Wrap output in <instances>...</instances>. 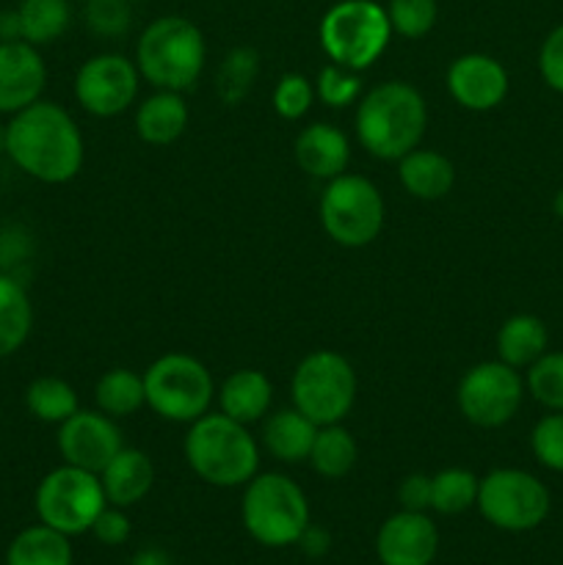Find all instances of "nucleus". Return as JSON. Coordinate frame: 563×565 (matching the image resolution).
Listing matches in <instances>:
<instances>
[{
  "label": "nucleus",
  "mask_w": 563,
  "mask_h": 565,
  "mask_svg": "<svg viewBox=\"0 0 563 565\" xmlns=\"http://www.w3.org/2000/svg\"><path fill=\"white\" fill-rule=\"evenodd\" d=\"M530 450L535 461L550 472L563 475V412H550L533 425Z\"/></svg>",
  "instance_id": "38"
},
{
  "label": "nucleus",
  "mask_w": 563,
  "mask_h": 565,
  "mask_svg": "<svg viewBox=\"0 0 563 565\" xmlns=\"http://www.w3.org/2000/svg\"><path fill=\"white\" fill-rule=\"evenodd\" d=\"M552 210H555L557 218L563 221V188H561V191L555 193V199H552Z\"/></svg>",
  "instance_id": "45"
},
{
  "label": "nucleus",
  "mask_w": 563,
  "mask_h": 565,
  "mask_svg": "<svg viewBox=\"0 0 563 565\" xmlns=\"http://www.w3.org/2000/svg\"><path fill=\"white\" fill-rule=\"evenodd\" d=\"M130 3H138V0H130Z\"/></svg>",
  "instance_id": "46"
},
{
  "label": "nucleus",
  "mask_w": 563,
  "mask_h": 565,
  "mask_svg": "<svg viewBox=\"0 0 563 565\" xmlns=\"http://www.w3.org/2000/svg\"><path fill=\"white\" fill-rule=\"evenodd\" d=\"M6 565H72L70 535L42 522L25 527L6 550Z\"/></svg>",
  "instance_id": "25"
},
{
  "label": "nucleus",
  "mask_w": 563,
  "mask_h": 565,
  "mask_svg": "<svg viewBox=\"0 0 563 565\" xmlns=\"http://www.w3.org/2000/svg\"><path fill=\"white\" fill-rule=\"evenodd\" d=\"M182 452L191 472L215 489H237L259 472V441L248 425L221 412H208L188 425Z\"/></svg>",
  "instance_id": "3"
},
{
  "label": "nucleus",
  "mask_w": 563,
  "mask_h": 565,
  "mask_svg": "<svg viewBox=\"0 0 563 565\" xmlns=\"http://www.w3.org/2000/svg\"><path fill=\"white\" fill-rule=\"evenodd\" d=\"M219 412L243 425L263 423L274 403V384L257 367H243L226 375L215 390Z\"/></svg>",
  "instance_id": "19"
},
{
  "label": "nucleus",
  "mask_w": 563,
  "mask_h": 565,
  "mask_svg": "<svg viewBox=\"0 0 563 565\" xmlns=\"http://www.w3.org/2000/svg\"><path fill=\"white\" fill-rule=\"evenodd\" d=\"M475 508L502 533H530L550 516V489L524 469L500 467L480 478Z\"/></svg>",
  "instance_id": "10"
},
{
  "label": "nucleus",
  "mask_w": 563,
  "mask_h": 565,
  "mask_svg": "<svg viewBox=\"0 0 563 565\" xmlns=\"http://www.w3.org/2000/svg\"><path fill=\"white\" fill-rule=\"evenodd\" d=\"M524 390L546 412H563V351H546L524 375Z\"/></svg>",
  "instance_id": "33"
},
{
  "label": "nucleus",
  "mask_w": 563,
  "mask_h": 565,
  "mask_svg": "<svg viewBox=\"0 0 563 565\" xmlns=\"http://www.w3.org/2000/svg\"><path fill=\"white\" fill-rule=\"evenodd\" d=\"M428 127V105L406 81H384L364 92L353 114L362 149L379 160H401L419 147Z\"/></svg>",
  "instance_id": "2"
},
{
  "label": "nucleus",
  "mask_w": 563,
  "mask_h": 565,
  "mask_svg": "<svg viewBox=\"0 0 563 565\" xmlns=\"http://www.w3.org/2000/svg\"><path fill=\"white\" fill-rule=\"evenodd\" d=\"M241 519L246 533L268 550L298 544L309 527V500L301 486L282 472H257L243 486Z\"/></svg>",
  "instance_id": "5"
},
{
  "label": "nucleus",
  "mask_w": 563,
  "mask_h": 565,
  "mask_svg": "<svg viewBox=\"0 0 563 565\" xmlns=\"http://www.w3.org/2000/svg\"><path fill=\"white\" fill-rule=\"evenodd\" d=\"M144 392L160 419L191 425L213 406L215 381L208 364L191 353H163L144 373Z\"/></svg>",
  "instance_id": "7"
},
{
  "label": "nucleus",
  "mask_w": 563,
  "mask_h": 565,
  "mask_svg": "<svg viewBox=\"0 0 563 565\" xmlns=\"http://www.w3.org/2000/svg\"><path fill=\"white\" fill-rule=\"evenodd\" d=\"M320 226L342 248H364L384 230V196L362 174H340L326 182L318 202Z\"/></svg>",
  "instance_id": "8"
},
{
  "label": "nucleus",
  "mask_w": 563,
  "mask_h": 565,
  "mask_svg": "<svg viewBox=\"0 0 563 565\" xmlns=\"http://www.w3.org/2000/svg\"><path fill=\"white\" fill-rule=\"evenodd\" d=\"M546 345H550V331H546L544 320L535 315H511L497 329V359L511 364L513 370H528L535 359L544 356Z\"/></svg>",
  "instance_id": "24"
},
{
  "label": "nucleus",
  "mask_w": 563,
  "mask_h": 565,
  "mask_svg": "<svg viewBox=\"0 0 563 565\" xmlns=\"http://www.w3.org/2000/svg\"><path fill=\"white\" fill-rule=\"evenodd\" d=\"M315 97L326 105V108H348V105H357L362 97V81H359V72L346 70V66L326 64L318 72V81H315Z\"/></svg>",
  "instance_id": "36"
},
{
  "label": "nucleus",
  "mask_w": 563,
  "mask_h": 565,
  "mask_svg": "<svg viewBox=\"0 0 563 565\" xmlns=\"http://www.w3.org/2000/svg\"><path fill=\"white\" fill-rule=\"evenodd\" d=\"M447 94L453 103L472 114H489L506 103L511 77L502 61L489 53H464L450 61L445 75Z\"/></svg>",
  "instance_id": "15"
},
{
  "label": "nucleus",
  "mask_w": 563,
  "mask_h": 565,
  "mask_svg": "<svg viewBox=\"0 0 563 565\" xmlns=\"http://www.w3.org/2000/svg\"><path fill=\"white\" fill-rule=\"evenodd\" d=\"M480 478L472 469L447 467L431 475V511L442 516H458L478 502Z\"/></svg>",
  "instance_id": "31"
},
{
  "label": "nucleus",
  "mask_w": 563,
  "mask_h": 565,
  "mask_svg": "<svg viewBox=\"0 0 563 565\" xmlns=\"http://www.w3.org/2000/svg\"><path fill=\"white\" fill-rule=\"evenodd\" d=\"M439 552V530L428 513L397 511L379 527L375 555L381 565H431Z\"/></svg>",
  "instance_id": "16"
},
{
  "label": "nucleus",
  "mask_w": 563,
  "mask_h": 565,
  "mask_svg": "<svg viewBox=\"0 0 563 565\" xmlns=\"http://www.w3.org/2000/svg\"><path fill=\"white\" fill-rule=\"evenodd\" d=\"M386 17H390L392 33L403 39H423L434 31L439 20V3L436 0H386Z\"/></svg>",
  "instance_id": "34"
},
{
  "label": "nucleus",
  "mask_w": 563,
  "mask_h": 565,
  "mask_svg": "<svg viewBox=\"0 0 563 565\" xmlns=\"http://www.w3.org/2000/svg\"><path fill=\"white\" fill-rule=\"evenodd\" d=\"M47 86V66L42 53L33 44L0 42V114H11L28 108L42 99Z\"/></svg>",
  "instance_id": "17"
},
{
  "label": "nucleus",
  "mask_w": 563,
  "mask_h": 565,
  "mask_svg": "<svg viewBox=\"0 0 563 565\" xmlns=\"http://www.w3.org/2000/svg\"><path fill=\"white\" fill-rule=\"evenodd\" d=\"M33 505L39 522L72 539V535L92 533L94 519L103 513L108 500L99 475L64 463L39 480Z\"/></svg>",
  "instance_id": "11"
},
{
  "label": "nucleus",
  "mask_w": 563,
  "mask_h": 565,
  "mask_svg": "<svg viewBox=\"0 0 563 565\" xmlns=\"http://www.w3.org/2000/svg\"><path fill=\"white\" fill-rule=\"evenodd\" d=\"M130 0H86V25L94 36L119 39L130 31L132 9Z\"/></svg>",
  "instance_id": "37"
},
{
  "label": "nucleus",
  "mask_w": 563,
  "mask_h": 565,
  "mask_svg": "<svg viewBox=\"0 0 563 565\" xmlns=\"http://www.w3.org/2000/svg\"><path fill=\"white\" fill-rule=\"evenodd\" d=\"M105 500L116 508H132L152 491L155 486V463L138 447H121L108 467L99 472Z\"/></svg>",
  "instance_id": "20"
},
{
  "label": "nucleus",
  "mask_w": 563,
  "mask_h": 565,
  "mask_svg": "<svg viewBox=\"0 0 563 565\" xmlns=\"http://www.w3.org/2000/svg\"><path fill=\"white\" fill-rule=\"evenodd\" d=\"M20 36V20L14 11H0V42H17Z\"/></svg>",
  "instance_id": "43"
},
{
  "label": "nucleus",
  "mask_w": 563,
  "mask_h": 565,
  "mask_svg": "<svg viewBox=\"0 0 563 565\" xmlns=\"http://www.w3.org/2000/svg\"><path fill=\"white\" fill-rule=\"evenodd\" d=\"M309 467L315 475L326 480H342L353 472L359 461V445L342 423L337 425H320L318 436H315L312 452H309Z\"/></svg>",
  "instance_id": "26"
},
{
  "label": "nucleus",
  "mask_w": 563,
  "mask_h": 565,
  "mask_svg": "<svg viewBox=\"0 0 563 565\" xmlns=\"http://www.w3.org/2000/svg\"><path fill=\"white\" fill-rule=\"evenodd\" d=\"M359 395L357 370L342 353L312 351L298 362L290 379L293 406L315 425H337L351 414Z\"/></svg>",
  "instance_id": "9"
},
{
  "label": "nucleus",
  "mask_w": 563,
  "mask_h": 565,
  "mask_svg": "<svg viewBox=\"0 0 563 565\" xmlns=\"http://www.w3.org/2000/svg\"><path fill=\"white\" fill-rule=\"evenodd\" d=\"M17 20L22 42L42 47L70 31L72 6L70 0H20Z\"/></svg>",
  "instance_id": "28"
},
{
  "label": "nucleus",
  "mask_w": 563,
  "mask_h": 565,
  "mask_svg": "<svg viewBox=\"0 0 563 565\" xmlns=\"http://www.w3.org/2000/svg\"><path fill=\"white\" fill-rule=\"evenodd\" d=\"M94 403L103 414L114 419L132 417L138 408L147 406V392H144V375L132 373L127 367H114L99 375L94 386Z\"/></svg>",
  "instance_id": "29"
},
{
  "label": "nucleus",
  "mask_w": 563,
  "mask_h": 565,
  "mask_svg": "<svg viewBox=\"0 0 563 565\" xmlns=\"http://www.w3.org/2000/svg\"><path fill=\"white\" fill-rule=\"evenodd\" d=\"M318 39L331 64L364 72L390 47L392 25L375 0H337L320 20Z\"/></svg>",
  "instance_id": "6"
},
{
  "label": "nucleus",
  "mask_w": 563,
  "mask_h": 565,
  "mask_svg": "<svg viewBox=\"0 0 563 565\" xmlns=\"http://www.w3.org/2000/svg\"><path fill=\"white\" fill-rule=\"evenodd\" d=\"M293 158H296L298 169L304 174L329 182L334 177L346 174L348 163H351V141H348L340 127L312 121L296 136Z\"/></svg>",
  "instance_id": "18"
},
{
  "label": "nucleus",
  "mask_w": 563,
  "mask_h": 565,
  "mask_svg": "<svg viewBox=\"0 0 563 565\" xmlns=\"http://www.w3.org/2000/svg\"><path fill=\"white\" fill-rule=\"evenodd\" d=\"M259 75V53L254 47H232L215 72V94L224 105H237L252 92Z\"/></svg>",
  "instance_id": "32"
},
{
  "label": "nucleus",
  "mask_w": 563,
  "mask_h": 565,
  "mask_svg": "<svg viewBox=\"0 0 563 565\" xmlns=\"http://www.w3.org/2000/svg\"><path fill=\"white\" fill-rule=\"evenodd\" d=\"M25 406L39 423L61 425L81 408V401L70 381L59 379V375H42L28 384Z\"/></svg>",
  "instance_id": "30"
},
{
  "label": "nucleus",
  "mask_w": 563,
  "mask_h": 565,
  "mask_svg": "<svg viewBox=\"0 0 563 565\" xmlns=\"http://www.w3.org/2000/svg\"><path fill=\"white\" fill-rule=\"evenodd\" d=\"M397 502L401 511L414 513H428L431 511V475L414 472L406 475L397 486Z\"/></svg>",
  "instance_id": "41"
},
{
  "label": "nucleus",
  "mask_w": 563,
  "mask_h": 565,
  "mask_svg": "<svg viewBox=\"0 0 563 565\" xmlns=\"http://www.w3.org/2000/svg\"><path fill=\"white\" fill-rule=\"evenodd\" d=\"M397 180L408 196L419 202H439L456 185V166L436 149H412L397 160Z\"/></svg>",
  "instance_id": "21"
},
{
  "label": "nucleus",
  "mask_w": 563,
  "mask_h": 565,
  "mask_svg": "<svg viewBox=\"0 0 563 565\" xmlns=\"http://www.w3.org/2000/svg\"><path fill=\"white\" fill-rule=\"evenodd\" d=\"M191 110H188L185 97L180 92H166V88H155L147 99L136 108V125L138 138L149 147H169L177 138L185 132Z\"/></svg>",
  "instance_id": "22"
},
{
  "label": "nucleus",
  "mask_w": 563,
  "mask_h": 565,
  "mask_svg": "<svg viewBox=\"0 0 563 565\" xmlns=\"http://www.w3.org/2000/svg\"><path fill=\"white\" fill-rule=\"evenodd\" d=\"M132 61L141 72V81L149 86L182 94L202 77L208 42L196 22L180 14H166L144 28Z\"/></svg>",
  "instance_id": "4"
},
{
  "label": "nucleus",
  "mask_w": 563,
  "mask_h": 565,
  "mask_svg": "<svg viewBox=\"0 0 563 565\" xmlns=\"http://www.w3.org/2000/svg\"><path fill=\"white\" fill-rule=\"evenodd\" d=\"M3 149L11 163L44 185H64L83 169L86 143L66 108L36 99L17 110L3 130Z\"/></svg>",
  "instance_id": "1"
},
{
  "label": "nucleus",
  "mask_w": 563,
  "mask_h": 565,
  "mask_svg": "<svg viewBox=\"0 0 563 565\" xmlns=\"http://www.w3.org/2000/svg\"><path fill=\"white\" fill-rule=\"evenodd\" d=\"M125 447L121 430L114 417L99 408H77L70 419L59 425V452L64 463L99 475L110 458Z\"/></svg>",
  "instance_id": "14"
},
{
  "label": "nucleus",
  "mask_w": 563,
  "mask_h": 565,
  "mask_svg": "<svg viewBox=\"0 0 563 565\" xmlns=\"http://www.w3.org/2000/svg\"><path fill=\"white\" fill-rule=\"evenodd\" d=\"M33 307L25 287L0 274V359L20 351L31 337Z\"/></svg>",
  "instance_id": "27"
},
{
  "label": "nucleus",
  "mask_w": 563,
  "mask_h": 565,
  "mask_svg": "<svg viewBox=\"0 0 563 565\" xmlns=\"http://www.w3.org/2000/svg\"><path fill=\"white\" fill-rule=\"evenodd\" d=\"M83 3H86V0H83Z\"/></svg>",
  "instance_id": "47"
},
{
  "label": "nucleus",
  "mask_w": 563,
  "mask_h": 565,
  "mask_svg": "<svg viewBox=\"0 0 563 565\" xmlns=\"http://www.w3.org/2000/svg\"><path fill=\"white\" fill-rule=\"evenodd\" d=\"M539 75L552 92L563 94V22L552 28L539 47Z\"/></svg>",
  "instance_id": "39"
},
{
  "label": "nucleus",
  "mask_w": 563,
  "mask_h": 565,
  "mask_svg": "<svg viewBox=\"0 0 563 565\" xmlns=\"http://www.w3.org/2000/svg\"><path fill=\"white\" fill-rule=\"evenodd\" d=\"M132 565H169V555L160 550H144L138 552Z\"/></svg>",
  "instance_id": "44"
},
{
  "label": "nucleus",
  "mask_w": 563,
  "mask_h": 565,
  "mask_svg": "<svg viewBox=\"0 0 563 565\" xmlns=\"http://www.w3.org/2000/svg\"><path fill=\"white\" fill-rule=\"evenodd\" d=\"M92 533L99 544L105 546H121L132 533V524L130 516L125 513V508H116V505H105L103 513L94 519L92 524Z\"/></svg>",
  "instance_id": "40"
},
{
  "label": "nucleus",
  "mask_w": 563,
  "mask_h": 565,
  "mask_svg": "<svg viewBox=\"0 0 563 565\" xmlns=\"http://www.w3.org/2000/svg\"><path fill=\"white\" fill-rule=\"evenodd\" d=\"M315 83L304 77L301 72H287L276 81L274 94H270V105H274L276 116L285 121H298L309 114L315 103Z\"/></svg>",
  "instance_id": "35"
},
{
  "label": "nucleus",
  "mask_w": 563,
  "mask_h": 565,
  "mask_svg": "<svg viewBox=\"0 0 563 565\" xmlns=\"http://www.w3.org/2000/svg\"><path fill=\"white\" fill-rule=\"evenodd\" d=\"M141 72L136 61L121 53H99L83 61L75 72V99L86 114L114 119L125 114L138 97Z\"/></svg>",
  "instance_id": "13"
},
{
  "label": "nucleus",
  "mask_w": 563,
  "mask_h": 565,
  "mask_svg": "<svg viewBox=\"0 0 563 565\" xmlns=\"http://www.w3.org/2000/svg\"><path fill=\"white\" fill-rule=\"evenodd\" d=\"M298 546H301L304 555H309V557L326 555V552H329V533L309 524V527L304 530L301 539H298Z\"/></svg>",
  "instance_id": "42"
},
{
  "label": "nucleus",
  "mask_w": 563,
  "mask_h": 565,
  "mask_svg": "<svg viewBox=\"0 0 563 565\" xmlns=\"http://www.w3.org/2000/svg\"><path fill=\"white\" fill-rule=\"evenodd\" d=\"M320 425H315L307 414L298 412L296 406L279 408V412H268L263 419V441L265 450L282 463H301L307 461L312 452L315 436H318Z\"/></svg>",
  "instance_id": "23"
},
{
  "label": "nucleus",
  "mask_w": 563,
  "mask_h": 565,
  "mask_svg": "<svg viewBox=\"0 0 563 565\" xmlns=\"http://www.w3.org/2000/svg\"><path fill=\"white\" fill-rule=\"evenodd\" d=\"M522 401L524 379L500 359L472 364L456 386L458 412L475 428H502L517 417Z\"/></svg>",
  "instance_id": "12"
}]
</instances>
